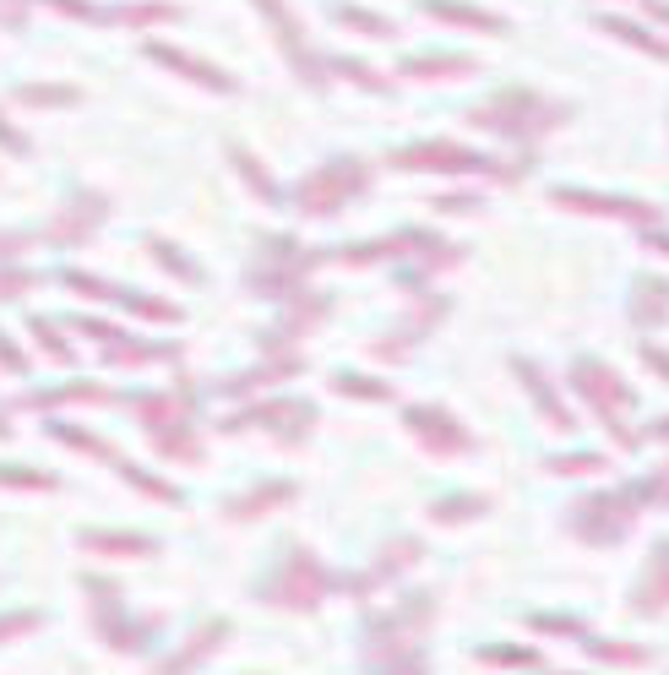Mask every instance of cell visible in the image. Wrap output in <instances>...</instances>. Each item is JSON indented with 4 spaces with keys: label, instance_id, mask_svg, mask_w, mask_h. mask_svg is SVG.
Listing matches in <instances>:
<instances>
[{
    "label": "cell",
    "instance_id": "6da1fadb",
    "mask_svg": "<svg viewBox=\"0 0 669 675\" xmlns=\"http://www.w3.org/2000/svg\"><path fill=\"white\" fill-rule=\"evenodd\" d=\"M566 115H572V104H555V98L529 93V87H506V93H495L490 104H479L469 121L484 126V132L512 136V142H539V136L555 132Z\"/></svg>",
    "mask_w": 669,
    "mask_h": 675
},
{
    "label": "cell",
    "instance_id": "7a4b0ae2",
    "mask_svg": "<svg viewBox=\"0 0 669 675\" xmlns=\"http://www.w3.org/2000/svg\"><path fill=\"white\" fill-rule=\"evenodd\" d=\"M370 186V169L359 158H337L327 169H316L305 186H300V212H337L348 197H359Z\"/></svg>",
    "mask_w": 669,
    "mask_h": 675
},
{
    "label": "cell",
    "instance_id": "3957f363",
    "mask_svg": "<svg viewBox=\"0 0 669 675\" xmlns=\"http://www.w3.org/2000/svg\"><path fill=\"white\" fill-rule=\"evenodd\" d=\"M322 583H327V572L316 567V555L311 550H289L283 572L272 578L268 600H278V605H289V610H311L322 600Z\"/></svg>",
    "mask_w": 669,
    "mask_h": 675
},
{
    "label": "cell",
    "instance_id": "277c9868",
    "mask_svg": "<svg viewBox=\"0 0 669 675\" xmlns=\"http://www.w3.org/2000/svg\"><path fill=\"white\" fill-rule=\"evenodd\" d=\"M572 382H577V393L620 430V419H626L620 408H631V387H626L609 365H599V360H577V365H572Z\"/></svg>",
    "mask_w": 669,
    "mask_h": 675
},
{
    "label": "cell",
    "instance_id": "5b68a950",
    "mask_svg": "<svg viewBox=\"0 0 669 675\" xmlns=\"http://www.w3.org/2000/svg\"><path fill=\"white\" fill-rule=\"evenodd\" d=\"M631 518H637V507H631L626 496H583V507L572 512V529H577L583 540L609 544L631 529Z\"/></svg>",
    "mask_w": 669,
    "mask_h": 675
},
{
    "label": "cell",
    "instance_id": "8992f818",
    "mask_svg": "<svg viewBox=\"0 0 669 675\" xmlns=\"http://www.w3.org/2000/svg\"><path fill=\"white\" fill-rule=\"evenodd\" d=\"M257 11L272 22V33H278V50H283V61L300 71L305 82H322V66H316V50L305 44V28H300V17L289 11V0H257Z\"/></svg>",
    "mask_w": 669,
    "mask_h": 675
},
{
    "label": "cell",
    "instance_id": "52a82bcc",
    "mask_svg": "<svg viewBox=\"0 0 669 675\" xmlns=\"http://www.w3.org/2000/svg\"><path fill=\"white\" fill-rule=\"evenodd\" d=\"M393 164H398V169H447V175H479V169H490V158H479V153L458 147V142H419V147H398V153H393Z\"/></svg>",
    "mask_w": 669,
    "mask_h": 675
},
{
    "label": "cell",
    "instance_id": "ba28073f",
    "mask_svg": "<svg viewBox=\"0 0 669 675\" xmlns=\"http://www.w3.org/2000/svg\"><path fill=\"white\" fill-rule=\"evenodd\" d=\"M408 430L430 447V453H469V430L458 425V419H447V414H436V408H408Z\"/></svg>",
    "mask_w": 669,
    "mask_h": 675
},
{
    "label": "cell",
    "instance_id": "9c48e42d",
    "mask_svg": "<svg viewBox=\"0 0 669 675\" xmlns=\"http://www.w3.org/2000/svg\"><path fill=\"white\" fill-rule=\"evenodd\" d=\"M147 55L158 61V66L180 71V76H191V82H201L207 93H234V76L218 66H207V61H197V55H180L175 44H147Z\"/></svg>",
    "mask_w": 669,
    "mask_h": 675
},
{
    "label": "cell",
    "instance_id": "30bf717a",
    "mask_svg": "<svg viewBox=\"0 0 669 675\" xmlns=\"http://www.w3.org/2000/svg\"><path fill=\"white\" fill-rule=\"evenodd\" d=\"M98 218H104V197H87V191H82V197L50 224V240H55V246H76L82 235H93Z\"/></svg>",
    "mask_w": 669,
    "mask_h": 675
},
{
    "label": "cell",
    "instance_id": "8fae6325",
    "mask_svg": "<svg viewBox=\"0 0 669 675\" xmlns=\"http://www.w3.org/2000/svg\"><path fill=\"white\" fill-rule=\"evenodd\" d=\"M561 207H577V212H599V218H637V224H654L659 207L648 202H615V197H588V191H555Z\"/></svg>",
    "mask_w": 669,
    "mask_h": 675
},
{
    "label": "cell",
    "instance_id": "7c38bea8",
    "mask_svg": "<svg viewBox=\"0 0 669 675\" xmlns=\"http://www.w3.org/2000/svg\"><path fill=\"white\" fill-rule=\"evenodd\" d=\"M419 6H425V17H436V22H458V28H479V33H501V28H506V17L473 11L469 0H419Z\"/></svg>",
    "mask_w": 669,
    "mask_h": 675
},
{
    "label": "cell",
    "instance_id": "4fadbf2b",
    "mask_svg": "<svg viewBox=\"0 0 669 675\" xmlns=\"http://www.w3.org/2000/svg\"><path fill=\"white\" fill-rule=\"evenodd\" d=\"M631 316H637L642 328L665 322L669 316V283L665 278H637V289H631Z\"/></svg>",
    "mask_w": 669,
    "mask_h": 675
},
{
    "label": "cell",
    "instance_id": "5bb4252c",
    "mask_svg": "<svg viewBox=\"0 0 669 675\" xmlns=\"http://www.w3.org/2000/svg\"><path fill=\"white\" fill-rule=\"evenodd\" d=\"M289 496H294V485H289V479H278V485H257L251 496H240V501H234V507H223V512H229L234 523H245V518H262L268 507H283Z\"/></svg>",
    "mask_w": 669,
    "mask_h": 675
},
{
    "label": "cell",
    "instance_id": "9a60e30c",
    "mask_svg": "<svg viewBox=\"0 0 669 675\" xmlns=\"http://www.w3.org/2000/svg\"><path fill=\"white\" fill-rule=\"evenodd\" d=\"M604 33H615V39H626V44H637L642 55H654V61H669V39L659 33H648V28H637V22H626V17H599Z\"/></svg>",
    "mask_w": 669,
    "mask_h": 675
},
{
    "label": "cell",
    "instance_id": "2e32d148",
    "mask_svg": "<svg viewBox=\"0 0 669 675\" xmlns=\"http://www.w3.org/2000/svg\"><path fill=\"white\" fill-rule=\"evenodd\" d=\"M223 632H229V626H223V621H212V626H201V637H197V643H191V648H180V654H175V660H169V665H164V671H158V675H180V671H197V665H201V654H207V648H218V643H223Z\"/></svg>",
    "mask_w": 669,
    "mask_h": 675
},
{
    "label": "cell",
    "instance_id": "e0dca14e",
    "mask_svg": "<svg viewBox=\"0 0 669 675\" xmlns=\"http://www.w3.org/2000/svg\"><path fill=\"white\" fill-rule=\"evenodd\" d=\"M469 55H430V61H403V76H469Z\"/></svg>",
    "mask_w": 669,
    "mask_h": 675
},
{
    "label": "cell",
    "instance_id": "ac0fdd59",
    "mask_svg": "<svg viewBox=\"0 0 669 675\" xmlns=\"http://www.w3.org/2000/svg\"><path fill=\"white\" fill-rule=\"evenodd\" d=\"M518 371H523V382H529V393H534L539 404H544V419H550V425H561V430H566V425H572V414H566V408L555 404V393H550V382H544V376H539L534 365H523V360H518Z\"/></svg>",
    "mask_w": 669,
    "mask_h": 675
},
{
    "label": "cell",
    "instance_id": "d6986e66",
    "mask_svg": "<svg viewBox=\"0 0 669 675\" xmlns=\"http://www.w3.org/2000/svg\"><path fill=\"white\" fill-rule=\"evenodd\" d=\"M87 550H104V555H147L153 544L142 540V534H82Z\"/></svg>",
    "mask_w": 669,
    "mask_h": 675
},
{
    "label": "cell",
    "instance_id": "ffe728a7",
    "mask_svg": "<svg viewBox=\"0 0 669 675\" xmlns=\"http://www.w3.org/2000/svg\"><path fill=\"white\" fill-rule=\"evenodd\" d=\"M229 158H234V164L245 169V180H251V191H257L262 202H278V186H272V180H268V169H262V164H257V158H251L245 147H229Z\"/></svg>",
    "mask_w": 669,
    "mask_h": 675
},
{
    "label": "cell",
    "instance_id": "44dd1931",
    "mask_svg": "<svg viewBox=\"0 0 669 675\" xmlns=\"http://www.w3.org/2000/svg\"><path fill=\"white\" fill-rule=\"evenodd\" d=\"M648 589H654V594H637V605H642V610H659L669 600V544L659 550V561H654V578H648Z\"/></svg>",
    "mask_w": 669,
    "mask_h": 675
},
{
    "label": "cell",
    "instance_id": "7402d4cb",
    "mask_svg": "<svg viewBox=\"0 0 669 675\" xmlns=\"http://www.w3.org/2000/svg\"><path fill=\"white\" fill-rule=\"evenodd\" d=\"M17 98H22V104H76L82 93H76V87H66V82H61V87H44V82H33V87H22Z\"/></svg>",
    "mask_w": 669,
    "mask_h": 675
},
{
    "label": "cell",
    "instance_id": "603a6c76",
    "mask_svg": "<svg viewBox=\"0 0 669 675\" xmlns=\"http://www.w3.org/2000/svg\"><path fill=\"white\" fill-rule=\"evenodd\" d=\"M337 22H343V28H365V33H376V39H387V33H393V22H387V17H370V11H348V6L337 11Z\"/></svg>",
    "mask_w": 669,
    "mask_h": 675
},
{
    "label": "cell",
    "instance_id": "cb8c5ba5",
    "mask_svg": "<svg viewBox=\"0 0 669 675\" xmlns=\"http://www.w3.org/2000/svg\"><path fill=\"white\" fill-rule=\"evenodd\" d=\"M121 22H175V6H164V0H153V6H126Z\"/></svg>",
    "mask_w": 669,
    "mask_h": 675
},
{
    "label": "cell",
    "instance_id": "d4e9b609",
    "mask_svg": "<svg viewBox=\"0 0 669 675\" xmlns=\"http://www.w3.org/2000/svg\"><path fill=\"white\" fill-rule=\"evenodd\" d=\"M337 393H354V398H387L381 382H365V376H337Z\"/></svg>",
    "mask_w": 669,
    "mask_h": 675
},
{
    "label": "cell",
    "instance_id": "484cf974",
    "mask_svg": "<svg viewBox=\"0 0 669 675\" xmlns=\"http://www.w3.org/2000/svg\"><path fill=\"white\" fill-rule=\"evenodd\" d=\"M39 278L33 272H11V268H0V300H11V294H28Z\"/></svg>",
    "mask_w": 669,
    "mask_h": 675
},
{
    "label": "cell",
    "instance_id": "4316f807",
    "mask_svg": "<svg viewBox=\"0 0 669 675\" xmlns=\"http://www.w3.org/2000/svg\"><path fill=\"white\" fill-rule=\"evenodd\" d=\"M158 447H164V453H175V458H197V442H191V436H180V430H158Z\"/></svg>",
    "mask_w": 669,
    "mask_h": 675
},
{
    "label": "cell",
    "instance_id": "83f0119b",
    "mask_svg": "<svg viewBox=\"0 0 669 675\" xmlns=\"http://www.w3.org/2000/svg\"><path fill=\"white\" fill-rule=\"evenodd\" d=\"M153 251H158V262H169V272H180V278H201V272L191 268V262H186V257H180V251H169V246H164V240H153Z\"/></svg>",
    "mask_w": 669,
    "mask_h": 675
},
{
    "label": "cell",
    "instance_id": "f1b7e54d",
    "mask_svg": "<svg viewBox=\"0 0 669 675\" xmlns=\"http://www.w3.org/2000/svg\"><path fill=\"white\" fill-rule=\"evenodd\" d=\"M337 71H343V76H354V82H365V87H376V93L387 87V76H376V71H370V66H354V61H337Z\"/></svg>",
    "mask_w": 669,
    "mask_h": 675
},
{
    "label": "cell",
    "instance_id": "f546056e",
    "mask_svg": "<svg viewBox=\"0 0 669 675\" xmlns=\"http://www.w3.org/2000/svg\"><path fill=\"white\" fill-rule=\"evenodd\" d=\"M22 626H39V615H33V610H22V615H0V643H6V637H17Z\"/></svg>",
    "mask_w": 669,
    "mask_h": 675
},
{
    "label": "cell",
    "instance_id": "4dcf8cb0",
    "mask_svg": "<svg viewBox=\"0 0 669 675\" xmlns=\"http://www.w3.org/2000/svg\"><path fill=\"white\" fill-rule=\"evenodd\" d=\"M599 654L604 660H626V665H642V660H648L642 648H620V643H599Z\"/></svg>",
    "mask_w": 669,
    "mask_h": 675
},
{
    "label": "cell",
    "instance_id": "1f68e13d",
    "mask_svg": "<svg viewBox=\"0 0 669 675\" xmlns=\"http://www.w3.org/2000/svg\"><path fill=\"white\" fill-rule=\"evenodd\" d=\"M6 485H55V479H44V474H22V469H0Z\"/></svg>",
    "mask_w": 669,
    "mask_h": 675
},
{
    "label": "cell",
    "instance_id": "d6a6232c",
    "mask_svg": "<svg viewBox=\"0 0 669 675\" xmlns=\"http://www.w3.org/2000/svg\"><path fill=\"white\" fill-rule=\"evenodd\" d=\"M0 147H11V153H28L22 132H17V126H6V121H0Z\"/></svg>",
    "mask_w": 669,
    "mask_h": 675
},
{
    "label": "cell",
    "instance_id": "836d02e7",
    "mask_svg": "<svg viewBox=\"0 0 669 675\" xmlns=\"http://www.w3.org/2000/svg\"><path fill=\"white\" fill-rule=\"evenodd\" d=\"M642 360H648L659 376H669V354H665V349H654V343H648V349H642Z\"/></svg>",
    "mask_w": 669,
    "mask_h": 675
},
{
    "label": "cell",
    "instance_id": "e575fe53",
    "mask_svg": "<svg viewBox=\"0 0 669 675\" xmlns=\"http://www.w3.org/2000/svg\"><path fill=\"white\" fill-rule=\"evenodd\" d=\"M28 11H22V0H0V22H22Z\"/></svg>",
    "mask_w": 669,
    "mask_h": 675
},
{
    "label": "cell",
    "instance_id": "d590c367",
    "mask_svg": "<svg viewBox=\"0 0 669 675\" xmlns=\"http://www.w3.org/2000/svg\"><path fill=\"white\" fill-rule=\"evenodd\" d=\"M0 365H11V371H22V354H17V343H6V338H0Z\"/></svg>",
    "mask_w": 669,
    "mask_h": 675
},
{
    "label": "cell",
    "instance_id": "8d00e7d4",
    "mask_svg": "<svg viewBox=\"0 0 669 675\" xmlns=\"http://www.w3.org/2000/svg\"><path fill=\"white\" fill-rule=\"evenodd\" d=\"M648 246H654V251H669V235H648Z\"/></svg>",
    "mask_w": 669,
    "mask_h": 675
},
{
    "label": "cell",
    "instance_id": "74e56055",
    "mask_svg": "<svg viewBox=\"0 0 669 675\" xmlns=\"http://www.w3.org/2000/svg\"><path fill=\"white\" fill-rule=\"evenodd\" d=\"M648 11H654V17H659V22H669V6H648Z\"/></svg>",
    "mask_w": 669,
    "mask_h": 675
},
{
    "label": "cell",
    "instance_id": "f35d334b",
    "mask_svg": "<svg viewBox=\"0 0 669 675\" xmlns=\"http://www.w3.org/2000/svg\"><path fill=\"white\" fill-rule=\"evenodd\" d=\"M654 436H669V419H665V425H654Z\"/></svg>",
    "mask_w": 669,
    "mask_h": 675
}]
</instances>
